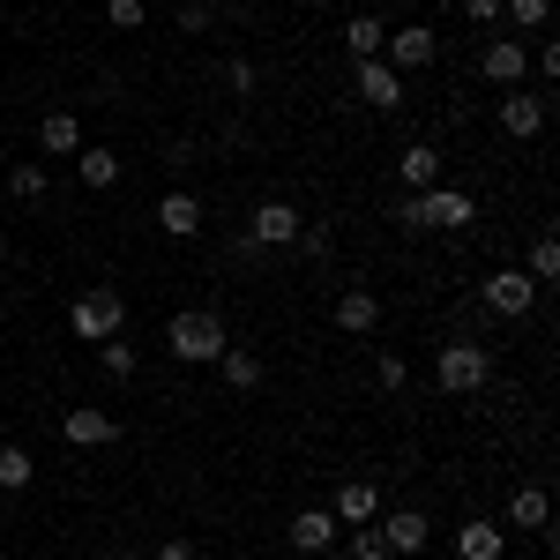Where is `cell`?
Instances as JSON below:
<instances>
[{
  "mask_svg": "<svg viewBox=\"0 0 560 560\" xmlns=\"http://www.w3.org/2000/svg\"><path fill=\"white\" fill-rule=\"evenodd\" d=\"M471 217H478V202L464 187H427V195H404L396 202V224L404 232H464Z\"/></svg>",
  "mask_w": 560,
  "mask_h": 560,
  "instance_id": "cell-1",
  "label": "cell"
},
{
  "mask_svg": "<svg viewBox=\"0 0 560 560\" xmlns=\"http://www.w3.org/2000/svg\"><path fill=\"white\" fill-rule=\"evenodd\" d=\"M224 345H232V337H224V322H217L210 306H187V314L165 322V351H173L179 366H217Z\"/></svg>",
  "mask_w": 560,
  "mask_h": 560,
  "instance_id": "cell-2",
  "label": "cell"
},
{
  "mask_svg": "<svg viewBox=\"0 0 560 560\" xmlns=\"http://www.w3.org/2000/svg\"><path fill=\"white\" fill-rule=\"evenodd\" d=\"M433 382L448 388V396H478V388L493 382V351L478 345V337H448V345L433 351Z\"/></svg>",
  "mask_w": 560,
  "mask_h": 560,
  "instance_id": "cell-3",
  "label": "cell"
},
{
  "mask_svg": "<svg viewBox=\"0 0 560 560\" xmlns=\"http://www.w3.org/2000/svg\"><path fill=\"white\" fill-rule=\"evenodd\" d=\"M68 329H75V345H105V337L128 329V300H120L113 284H90V292H75V306H68Z\"/></svg>",
  "mask_w": 560,
  "mask_h": 560,
  "instance_id": "cell-4",
  "label": "cell"
},
{
  "mask_svg": "<svg viewBox=\"0 0 560 560\" xmlns=\"http://www.w3.org/2000/svg\"><path fill=\"white\" fill-rule=\"evenodd\" d=\"M538 292H546L538 277H523V269H493V277L478 284V306H486L493 322H523V314L538 306Z\"/></svg>",
  "mask_w": 560,
  "mask_h": 560,
  "instance_id": "cell-5",
  "label": "cell"
},
{
  "mask_svg": "<svg viewBox=\"0 0 560 560\" xmlns=\"http://www.w3.org/2000/svg\"><path fill=\"white\" fill-rule=\"evenodd\" d=\"M546 113H553V97L516 83V90H501V113H493V120H501L509 142H538V135H546Z\"/></svg>",
  "mask_w": 560,
  "mask_h": 560,
  "instance_id": "cell-6",
  "label": "cell"
},
{
  "mask_svg": "<svg viewBox=\"0 0 560 560\" xmlns=\"http://www.w3.org/2000/svg\"><path fill=\"white\" fill-rule=\"evenodd\" d=\"M382 60L396 68V75H411V68H433V60H441V38H433L427 23H404V31H388V38H382Z\"/></svg>",
  "mask_w": 560,
  "mask_h": 560,
  "instance_id": "cell-7",
  "label": "cell"
},
{
  "mask_svg": "<svg viewBox=\"0 0 560 560\" xmlns=\"http://www.w3.org/2000/svg\"><path fill=\"white\" fill-rule=\"evenodd\" d=\"M300 224L306 217L292 210V202H255V217H247V247H292Z\"/></svg>",
  "mask_w": 560,
  "mask_h": 560,
  "instance_id": "cell-8",
  "label": "cell"
},
{
  "mask_svg": "<svg viewBox=\"0 0 560 560\" xmlns=\"http://www.w3.org/2000/svg\"><path fill=\"white\" fill-rule=\"evenodd\" d=\"M60 433H68L75 448H113V441H120V419H113L105 404H68V419H60Z\"/></svg>",
  "mask_w": 560,
  "mask_h": 560,
  "instance_id": "cell-9",
  "label": "cell"
},
{
  "mask_svg": "<svg viewBox=\"0 0 560 560\" xmlns=\"http://www.w3.org/2000/svg\"><path fill=\"white\" fill-rule=\"evenodd\" d=\"M382 523V538H388V553H427V538H433V516L427 509H388V516H374Z\"/></svg>",
  "mask_w": 560,
  "mask_h": 560,
  "instance_id": "cell-10",
  "label": "cell"
},
{
  "mask_svg": "<svg viewBox=\"0 0 560 560\" xmlns=\"http://www.w3.org/2000/svg\"><path fill=\"white\" fill-rule=\"evenodd\" d=\"M478 75H486V83H501V90H516L523 75H530V45H516V38H493L486 52H478Z\"/></svg>",
  "mask_w": 560,
  "mask_h": 560,
  "instance_id": "cell-11",
  "label": "cell"
},
{
  "mask_svg": "<svg viewBox=\"0 0 560 560\" xmlns=\"http://www.w3.org/2000/svg\"><path fill=\"white\" fill-rule=\"evenodd\" d=\"M329 516L345 523H374L382 516V486H374V478H345V486H337V501H329Z\"/></svg>",
  "mask_w": 560,
  "mask_h": 560,
  "instance_id": "cell-12",
  "label": "cell"
},
{
  "mask_svg": "<svg viewBox=\"0 0 560 560\" xmlns=\"http://www.w3.org/2000/svg\"><path fill=\"white\" fill-rule=\"evenodd\" d=\"M359 97H366L374 113H404V75H396L388 60H359Z\"/></svg>",
  "mask_w": 560,
  "mask_h": 560,
  "instance_id": "cell-13",
  "label": "cell"
},
{
  "mask_svg": "<svg viewBox=\"0 0 560 560\" xmlns=\"http://www.w3.org/2000/svg\"><path fill=\"white\" fill-rule=\"evenodd\" d=\"M158 232H165V240H195V232H202V195L173 187V195L158 202Z\"/></svg>",
  "mask_w": 560,
  "mask_h": 560,
  "instance_id": "cell-14",
  "label": "cell"
},
{
  "mask_svg": "<svg viewBox=\"0 0 560 560\" xmlns=\"http://www.w3.org/2000/svg\"><path fill=\"white\" fill-rule=\"evenodd\" d=\"M337 530H345V523L329 516V509H300V516H292V546H300L306 560H322L329 546H337Z\"/></svg>",
  "mask_w": 560,
  "mask_h": 560,
  "instance_id": "cell-15",
  "label": "cell"
},
{
  "mask_svg": "<svg viewBox=\"0 0 560 560\" xmlns=\"http://www.w3.org/2000/svg\"><path fill=\"white\" fill-rule=\"evenodd\" d=\"M509 553V523H456V560H501Z\"/></svg>",
  "mask_w": 560,
  "mask_h": 560,
  "instance_id": "cell-16",
  "label": "cell"
},
{
  "mask_svg": "<svg viewBox=\"0 0 560 560\" xmlns=\"http://www.w3.org/2000/svg\"><path fill=\"white\" fill-rule=\"evenodd\" d=\"M396 179H404V195H427V187H441V150H433V142H411V150L396 158Z\"/></svg>",
  "mask_w": 560,
  "mask_h": 560,
  "instance_id": "cell-17",
  "label": "cell"
},
{
  "mask_svg": "<svg viewBox=\"0 0 560 560\" xmlns=\"http://www.w3.org/2000/svg\"><path fill=\"white\" fill-rule=\"evenodd\" d=\"M337 329H345V337H374V329H382V300L359 292V284L337 292Z\"/></svg>",
  "mask_w": 560,
  "mask_h": 560,
  "instance_id": "cell-18",
  "label": "cell"
},
{
  "mask_svg": "<svg viewBox=\"0 0 560 560\" xmlns=\"http://www.w3.org/2000/svg\"><path fill=\"white\" fill-rule=\"evenodd\" d=\"M83 150V120L75 113H45L38 120V158H75Z\"/></svg>",
  "mask_w": 560,
  "mask_h": 560,
  "instance_id": "cell-19",
  "label": "cell"
},
{
  "mask_svg": "<svg viewBox=\"0 0 560 560\" xmlns=\"http://www.w3.org/2000/svg\"><path fill=\"white\" fill-rule=\"evenodd\" d=\"M75 179H83L90 195H105V187L120 179V158H113L105 142H83V150H75Z\"/></svg>",
  "mask_w": 560,
  "mask_h": 560,
  "instance_id": "cell-20",
  "label": "cell"
},
{
  "mask_svg": "<svg viewBox=\"0 0 560 560\" xmlns=\"http://www.w3.org/2000/svg\"><path fill=\"white\" fill-rule=\"evenodd\" d=\"M509 523H516V530H546V523H553V493H546V486H516V493H509Z\"/></svg>",
  "mask_w": 560,
  "mask_h": 560,
  "instance_id": "cell-21",
  "label": "cell"
},
{
  "mask_svg": "<svg viewBox=\"0 0 560 560\" xmlns=\"http://www.w3.org/2000/svg\"><path fill=\"white\" fill-rule=\"evenodd\" d=\"M382 38H388L382 15H351V23H345V52H351V60H382Z\"/></svg>",
  "mask_w": 560,
  "mask_h": 560,
  "instance_id": "cell-22",
  "label": "cell"
},
{
  "mask_svg": "<svg viewBox=\"0 0 560 560\" xmlns=\"http://www.w3.org/2000/svg\"><path fill=\"white\" fill-rule=\"evenodd\" d=\"M31 478H38V456L23 441H0V493H23Z\"/></svg>",
  "mask_w": 560,
  "mask_h": 560,
  "instance_id": "cell-23",
  "label": "cell"
},
{
  "mask_svg": "<svg viewBox=\"0 0 560 560\" xmlns=\"http://www.w3.org/2000/svg\"><path fill=\"white\" fill-rule=\"evenodd\" d=\"M501 15L516 23L523 38H546V23H553V0H501Z\"/></svg>",
  "mask_w": 560,
  "mask_h": 560,
  "instance_id": "cell-24",
  "label": "cell"
},
{
  "mask_svg": "<svg viewBox=\"0 0 560 560\" xmlns=\"http://www.w3.org/2000/svg\"><path fill=\"white\" fill-rule=\"evenodd\" d=\"M217 366H224V382L240 388V396H247V388H261V359H255V351L224 345V359H217Z\"/></svg>",
  "mask_w": 560,
  "mask_h": 560,
  "instance_id": "cell-25",
  "label": "cell"
},
{
  "mask_svg": "<svg viewBox=\"0 0 560 560\" xmlns=\"http://www.w3.org/2000/svg\"><path fill=\"white\" fill-rule=\"evenodd\" d=\"M523 277H538V284H553V277H560V240H553V232H538V240H530V261H523Z\"/></svg>",
  "mask_w": 560,
  "mask_h": 560,
  "instance_id": "cell-26",
  "label": "cell"
},
{
  "mask_svg": "<svg viewBox=\"0 0 560 560\" xmlns=\"http://www.w3.org/2000/svg\"><path fill=\"white\" fill-rule=\"evenodd\" d=\"M45 187H52V179H45L38 158H31V165H8V195H15V202H45Z\"/></svg>",
  "mask_w": 560,
  "mask_h": 560,
  "instance_id": "cell-27",
  "label": "cell"
},
{
  "mask_svg": "<svg viewBox=\"0 0 560 560\" xmlns=\"http://www.w3.org/2000/svg\"><path fill=\"white\" fill-rule=\"evenodd\" d=\"M97 366H105L113 382H135V345L128 337H105V345H97Z\"/></svg>",
  "mask_w": 560,
  "mask_h": 560,
  "instance_id": "cell-28",
  "label": "cell"
},
{
  "mask_svg": "<svg viewBox=\"0 0 560 560\" xmlns=\"http://www.w3.org/2000/svg\"><path fill=\"white\" fill-rule=\"evenodd\" d=\"M351 560H388L382 523H351Z\"/></svg>",
  "mask_w": 560,
  "mask_h": 560,
  "instance_id": "cell-29",
  "label": "cell"
},
{
  "mask_svg": "<svg viewBox=\"0 0 560 560\" xmlns=\"http://www.w3.org/2000/svg\"><path fill=\"white\" fill-rule=\"evenodd\" d=\"M105 23L113 31H142L150 23V0H105Z\"/></svg>",
  "mask_w": 560,
  "mask_h": 560,
  "instance_id": "cell-30",
  "label": "cell"
},
{
  "mask_svg": "<svg viewBox=\"0 0 560 560\" xmlns=\"http://www.w3.org/2000/svg\"><path fill=\"white\" fill-rule=\"evenodd\" d=\"M374 374H382V388H404V382H411V366H404V351H382V359H374Z\"/></svg>",
  "mask_w": 560,
  "mask_h": 560,
  "instance_id": "cell-31",
  "label": "cell"
},
{
  "mask_svg": "<svg viewBox=\"0 0 560 560\" xmlns=\"http://www.w3.org/2000/svg\"><path fill=\"white\" fill-rule=\"evenodd\" d=\"M224 90L247 97V90H255V60H224Z\"/></svg>",
  "mask_w": 560,
  "mask_h": 560,
  "instance_id": "cell-32",
  "label": "cell"
},
{
  "mask_svg": "<svg viewBox=\"0 0 560 560\" xmlns=\"http://www.w3.org/2000/svg\"><path fill=\"white\" fill-rule=\"evenodd\" d=\"M530 68H538V75H546V83H560V45H530Z\"/></svg>",
  "mask_w": 560,
  "mask_h": 560,
  "instance_id": "cell-33",
  "label": "cell"
},
{
  "mask_svg": "<svg viewBox=\"0 0 560 560\" xmlns=\"http://www.w3.org/2000/svg\"><path fill=\"white\" fill-rule=\"evenodd\" d=\"M158 560H202V553H195V538H165V546H158Z\"/></svg>",
  "mask_w": 560,
  "mask_h": 560,
  "instance_id": "cell-34",
  "label": "cell"
},
{
  "mask_svg": "<svg viewBox=\"0 0 560 560\" xmlns=\"http://www.w3.org/2000/svg\"><path fill=\"white\" fill-rule=\"evenodd\" d=\"M464 15L471 23H501V0H464Z\"/></svg>",
  "mask_w": 560,
  "mask_h": 560,
  "instance_id": "cell-35",
  "label": "cell"
},
{
  "mask_svg": "<svg viewBox=\"0 0 560 560\" xmlns=\"http://www.w3.org/2000/svg\"><path fill=\"white\" fill-rule=\"evenodd\" d=\"M113 560H142V553H113Z\"/></svg>",
  "mask_w": 560,
  "mask_h": 560,
  "instance_id": "cell-36",
  "label": "cell"
}]
</instances>
